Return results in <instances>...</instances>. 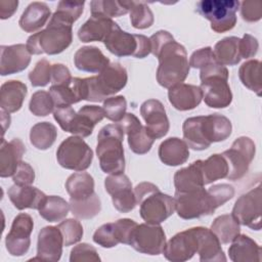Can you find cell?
Masks as SVG:
<instances>
[{
	"instance_id": "cell-1",
	"label": "cell",
	"mask_w": 262,
	"mask_h": 262,
	"mask_svg": "<svg viewBox=\"0 0 262 262\" xmlns=\"http://www.w3.org/2000/svg\"><path fill=\"white\" fill-rule=\"evenodd\" d=\"M231 130L230 120L220 114L191 117L182 126L184 141L193 150H204L213 142L227 139Z\"/></svg>"
},
{
	"instance_id": "cell-2",
	"label": "cell",
	"mask_w": 262,
	"mask_h": 262,
	"mask_svg": "<svg viewBox=\"0 0 262 262\" xmlns=\"http://www.w3.org/2000/svg\"><path fill=\"white\" fill-rule=\"evenodd\" d=\"M73 23L54 12L47 27L28 38L27 48L31 54L54 55L64 51L73 41Z\"/></svg>"
},
{
	"instance_id": "cell-3",
	"label": "cell",
	"mask_w": 262,
	"mask_h": 262,
	"mask_svg": "<svg viewBox=\"0 0 262 262\" xmlns=\"http://www.w3.org/2000/svg\"><path fill=\"white\" fill-rule=\"evenodd\" d=\"M159 60L157 81L164 88L184 82L189 74V62L183 45L172 39L166 42L155 55Z\"/></svg>"
},
{
	"instance_id": "cell-4",
	"label": "cell",
	"mask_w": 262,
	"mask_h": 262,
	"mask_svg": "<svg viewBox=\"0 0 262 262\" xmlns=\"http://www.w3.org/2000/svg\"><path fill=\"white\" fill-rule=\"evenodd\" d=\"M127 81L126 69L119 62H110L97 76L81 79L82 100L104 101L121 91L126 86Z\"/></svg>"
},
{
	"instance_id": "cell-5",
	"label": "cell",
	"mask_w": 262,
	"mask_h": 262,
	"mask_svg": "<svg viewBox=\"0 0 262 262\" xmlns=\"http://www.w3.org/2000/svg\"><path fill=\"white\" fill-rule=\"evenodd\" d=\"M140 217L149 224H161L175 212V200L151 182H141L134 188Z\"/></svg>"
},
{
	"instance_id": "cell-6",
	"label": "cell",
	"mask_w": 262,
	"mask_h": 262,
	"mask_svg": "<svg viewBox=\"0 0 262 262\" xmlns=\"http://www.w3.org/2000/svg\"><path fill=\"white\" fill-rule=\"evenodd\" d=\"M124 131L119 123L102 127L97 135L96 155L100 169L107 174H120L125 170Z\"/></svg>"
},
{
	"instance_id": "cell-7",
	"label": "cell",
	"mask_w": 262,
	"mask_h": 262,
	"mask_svg": "<svg viewBox=\"0 0 262 262\" xmlns=\"http://www.w3.org/2000/svg\"><path fill=\"white\" fill-rule=\"evenodd\" d=\"M203 99L213 108H224L232 101V93L228 84V70L218 62L211 63L200 73Z\"/></svg>"
},
{
	"instance_id": "cell-8",
	"label": "cell",
	"mask_w": 262,
	"mask_h": 262,
	"mask_svg": "<svg viewBox=\"0 0 262 262\" xmlns=\"http://www.w3.org/2000/svg\"><path fill=\"white\" fill-rule=\"evenodd\" d=\"M239 4L236 0H201L196 3V11L211 23L214 32L225 33L236 25Z\"/></svg>"
},
{
	"instance_id": "cell-9",
	"label": "cell",
	"mask_w": 262,
	"mask_h": 262,
	"mask_svg": "<svg viewBox=\"0 0 262 262\" xmlns=\"http://www.w3.org/2000/svg\"><path fill=\"white\" fill-rule=\"evenodd\" d=\"M56 160L64 169L82 172L90 167L93 151L82 137L70 136L59 144Z\"/></svg>"
},
{
	"instance_id": "cell-10",
	"label": "cell",
	"mask_w": 262,
	"mask_h": 262,
	"mask_svg": "<svg viewBox=\"0 0 262 262\" xmlns=\"http://www.w3.org/2000/svg\"><path fill=\"white\" fill-rule=\"evenodd\" d=\"M175 211L185 220L212 215L215 212L214 205L204 187L189 191H175Z\"/></svg>"
},
{
	"instance_id": "cell-11",
	"label": "cell",
	"mask_w": 262,
	"mask_h": 262,
	"mask_svg": "<svg viewBox=\"0 0 262 262\" xmlns=\"http://www.w3.org/2000/svg\"><path fill=\"white\" fill-rule=\"evenodd\" d=\"M255 152L256 146L250 137L241 136L236 138L231 147L221 154L228 165L226 178L233 181L243 178L249 170Z\"/></svg>"
},
{
	"instance_id": "cell-12",
	"label": "cell",
	"mask_w": 262,
	"mask_h": 262,
	"mask_svg": "<svg viewBox=\"0 0 262 262\" xmlns=\"http://www.w3.org/2000/svg\"><path fill=\"white\" fill-rule=\"evenodd\" d=\"M129 245L139 253L157 256L165 249L166 234L160 224H137L131 233Z\"/></svg>"
},
{
	"instance_id": "cell-13",
	"label": "cell",
	"mask_w": 262,
	"mask_h": 262,
	"mask_svg": "<svg viewBox=\"0 0 262 262\" xmlns=\"http://www.w3.org/2000/svg\"><path fill=\"white\" fill-rule=\"evenodd\" d=\"M261 186L258 185L242 194L232 209L231 215L235 220L253 230L261 229Z\"/></svg>"
},
{
	"instance_id": "cell-14",
	"label": "cell",
	"mask_w": 262,
	"mask_h": 262,
	"mask_svg": "<svg viewBox=\"0 0 262 262\" xmlns=\"http://www.w3.org/2000/svg\"><path fill=\"white\" fill-rule=\"evenodd\" d=\"M33 228V218L27 213H20L13 219L11 228L5 237L6 249L11 256L20 257L28 253Z\"/></svg>"
},
{
	"instance_id": "cell-15",
	"label": "cell",
	"mask_w": 262,
	"mask_h": 262,
	"mask_svg": "<svg viewBox=\"0 0 262 262\" xmlns=\"http://www.w3.org/2000/svg\"><path fill=\"white\" fill-rule=\"evenodd\" d=\"M137 223L129 218H122L98 227L93 234V242L102 248H114L118 244L129 245L130 236Z\"/></svg>"
},
{
	"instance_id": "cell-16",
	"label": "cell",
	"mask_w": 262,
	"mask_h": 262,
	"mask_svg": "<svg viewBox=\"0 0 262 262\" xmlns=\"http://www.w3.org/2000/svg\"><path fill=\"white\" fill-rule=\"evenodd\" d=\"M104 187L112 196L113 205L121 213H128L136 207L132 183L124 173L111 174L104 179Z\"/></svg>"
},
{
	"instance_id": "cell-17",
	"label": "cell",
	"mask_w": 262,
	"mask_h": 262,
	"mask_svg": "<svg viewBox=\"0 0 262 262\" xmlns=\"http://www.w3.org/2000/svg\"><path fill=\"white\" fill-rule=\"evenodd\" d=\"M119 125L122 127L124 133L127 134L128 144L133 152L144 155L150 150L155 139L148 134L146 127L140 123L134 114H125Z\"/></svg>"
},
{
	"instance_id": "cell-18",
	"label": "cell",
	"mask_w": 262,
	"mask_h": 262,
	"mask_svg": "<svg viewBox=\"0 0 262 262\" xmlns=\"http://www.w3.org/2000/svg\"><path fill=\"white\" fill-rule=\"evenodd\" d=\"M140 114L145 121L148 134L156 140L164 137L170 128L163 103L158 99L145 100L140 106Z\"/></svg>"
},
{
	"instance_id": "cell-19",
	"label": "cell",
	"mask_w": 262,
	"mask_h": 262,
	"mask_svg": "<svg viewBox=\"0 0 262 262\" xmlns=\"http://www.w3.org/2000/svg\"><path fill=\"white\" fill-rule=\"evenodd\" d=\"M196 238L192 228L176 233L166 243L163 254L172 262H184L193 257L196 253Z\"/></svg>"
},
{
	"instance_id": "cell-20",
	"label": "cell",
	"mask_w": 262,
	"mask_h": 262,
	"mask_svg": "<svg viewBox=\"0 0 262 262\" xmlns=\"http://www.w3.org/2000/svg\"><path fill=\"white\" fill-rule=\"evenodd\" d=\"M63 237L57 226H45L38 234L37 257L32 260L56 262L62 254Z\"/></svg>"
},
{
	"instance_id": "cell-21",
	"label": "cell",
	"mask_w": 262,
	"mask_h": 262,
	"mask_svg": "<svg viewBox=\"0 0 262 262\" xmlns=\"http://www.w3.org/2000/svg\"><path fill=\"white\" fill-rule=\"evenodd\" d=\"M0 74L13 75L28 68L31 62V53L25 44L2 45L0 47Z\"/></svg>"
},
{
	"instance_id": "cell-22",
	"label": "cell",
	"mask_w": 262,
	"mask_h": 262,
	"mask_svg": "<svg viewBox=\"0 0 262 262\" xmlns=\"http://www.w3.org/2000/svg\"><path fill=\"white\" fill-rule=\"evenodd\" d=\"M196 238V254L202 262L226 261L225 254L221 248V243L213 231L203 226L192 227Z\"/></svg>"
},
{
	"instance_id": "cell-23",
	"label": "cell",
	"mask_w": 262,
	"mask_h": 262,
	"mask_svg": "<svg viewBox=\"0 0 262 262\" xmlns=\"http://www.w3.org/2000/svg\"><path fill=\"white\" fill-rule=\"evenodd\" d=\"M138 36L137 34H130L123 31L116 24L103 43L106 49L116 56L135 57L138 49Z\"/></svg>"
},
{
	"instance_id": "cell-24",
	"label": "cell",
	"mask_w": 262,
	"mask_h": 262,
	"mask_svg": "<svg viewBox=\"0 0 262 262\" xmlns=\"http://www.w3.org/2000/svg\"><path fill=\"white\" fill-rule=\"evenodd\" d=\"M26 152V146L18 138H13L9 142L1 139L0 146V176L2 178L13 176L19 164L23 162V156Z\"/></svg>"
},
{
	"instance_id": "cell-25",
	"label": "cell",
	"mask_w": 262,
	"mask_h": 262,
	"mask_svg": "<svg viewBox=\"0 0 262 262\" xmlns=\"http://www.w3.org/2000/svg\"><path fill=\"white\" fill-rule=\"evenodd\" d=\"M168 98L172 106L184 112L195 108L203 99V92L200 86L180 83L168 91Z\"/></svg>"
},
{
	"instance_id": "cell-26",
	"label": "cell",
	"mask_w": 262,
	"mask_h": 262,
	"mask_svg": "<svg viewBox=\"0 0 262 262\" xmlns=\"http://www.w3.org/2000/svg\"><path fill=\"white\" fill-rule=\"evenodd\" d=\"M104 118V111L98 105H84L76 114L70 133L79 137H88L92 134L97 123Z\"/></svg>"
},
{
	"instance_id": "cell-27",
	"label": "cell",
	"mask_w": 262,
	"mask_h": 262,
	"mask_svg": "<svg viewBox=\"0 0 262 262\" xmlns=\"http://www.w3.org/2000/svg\"><path fill=\"white\" fill-rule=\"evenodd\" d=\"M115 23L112 18L101 15H91L79 29L78 37L84 42H103L114 29Z\"/></svg>"
},
{
	"instance_id": "cell-28",
	"label": "cell",
	"mask_w": 262,
	"mask_h": 262,
	"mask_svg": "<svg viewBox=\"0 0 262 262\" xmlns=\"http://www.w3.org/2000/svg\"><path fill=\"white\" fill-rule=\"evenodd\" d=\"M74 63L80 71L99 74L110 64V59L99 48L95 46H83L76 51Z\"/></svg>"
},
{
	"instance_id": "cell-29",
	"label": "cell",
	"mask_w": 262,
	"mask_h": 262,
	"mask_svg": "<svg viewBox=\"0 0 262 262\" xmlns=\"http://www.w3.org/2000/svg\"><path fill=\"white\" fill-rule=\"evenodd\" d=\"M46 196L43 191L31 185L13 184L8 189V198L17 210H38Z\"/></svg>"
},
{
	"instance_id": "cell-30",
	"label": "cell",
	"mask_w": 262,
	"mask_h": 262,
	"mask_svg": "<svg viewBox=\"0 0 262 262\" xmlns=\"http://www.w3.org/2000/svg\"><path fill=\"white\" fill-rule=\"evenodd\" d=\"M27 85L17 80H9L1 85L0 106L1 110L10 114L20 110L27 96Z\"/></svg>"
},
{
	"instance_id": "cell-31",
	"label": "cell",
	"mask_w": 262,
	"mask_h": 262,
	"mask_svg": "<svg viewBox=\"0 0 262 262\" xmlns=\"http://www.w3.org/2000/svg\"><path fill=\"white\" fill-rule=\"evenodd\" d=\"M228 249L229 258L233 262H260L261 248L246 234H238Z\"/></svg>"
},
{
	"instance_id": "cell-32",
	"label": "cell",
	"mask_w": 262,
	"mask_h": 262,
	"mask_svg": "<svg viewBox=\"0 0 262 262\" xmlns=\"http://www.w3.org/2000/svg\"><path fill=\"white\" fill-rule=\"evenodd\" d=\"M159 158L167 166H179L189 158V149L186 142L178 137L165 139L159 146Z\"/></svg>"
},
{
	"instance_id": "cell-33",
	"label": "cell",
	"mask_w": 262,
	"mask_h": 262,
	"mask_svg": "<svg viewBox=\"0 0 262 262\" xmlns=\"http://www.w3.org/2000/svg\"><path fill=\"white\" fill-rule=\"evenodd\" d=\"M51 15L50 8L43 2H32L23 12L18 25L27 33H35L44 27Z\"/></svg>"
},
{
	"instance_id": "cell-34",
	"label": "cell",
	"mask_w": 262,
	"mask_h": 262,
	"mask_svg": "<svg viewBox=\"0 0 262 262\" xmlns=\"http://www.w3.org/2000/svg\"><path fill=\"white\" fill-rule=\"evenodd\" d=\"M176 191H189L205 186L202 174V160L191 163L188 167L176 171L174 175Z\"/></svg>"
},
{
	"instance_id": "cell-35",
	"label": "cell",
	"mask_w": 262,
	"mask_h": 262,
	"mask_svg": "<svg viewBox=\"0 0 262 262\" xmlns=\"http://www.w3.org/2000/svg\"><path fill=\"white\" fill-rule=\"evenodd\" d=\"M49 93L56 107L77 103L82 100L81 78H73L69 84L51 85Z\"/></svg>"
},
{
	"instance_id": "cell-36",
	"label": "cell",
	"mask_w": 262,
	"mask_h": 262,
	"mask_svg": "<svg viewBox=\"0 0 262 262\" xmlns=\"http://www.w3.org/2000/svg\"><path fill=\"white\" fill-rule=\"evenodd\" d=\"M241 39L234 36L223 38L218 41L213 49V53L217 62L221 66H235L241 59Z\"/></svg>"
},
{
	"instance_id": "cell-37",
	"label": "cell",
	"mask_w": 262,
	"mask_h": 262,
	"mask_svg": "<svg viewBox=\"0 0 262 262\" xmlns=\"http://www.w3.org/2000/svg\"><path fill=\"white\" fill-rule=\"evenodd\" d=\"M66 188L71 199H84L94 193V179L87 172L74 173L67 179Z\"/></svg>"
},
{
	"instance_id": "cell-38",
	"label": "cell",
	"mask_w": 262,
	"mask_h": 262,
	"mask_svg": "<svg viewBox=\"0 0 262 262\" xmlns=\"http://www.w3.org/2000/svg\"><path fill=\"white\" fill-rule=\"evenodd\" d=\"M39 215L48 222L63 220L70 211V203L58 195L46 196L40 208Z\"/></svg>"
},
{
	"instance_id": "cell-39",
	"label": "cell",
	"mask_w": 262,
	"mask_h": 262,
	"mask_svg": "<svg viewBox=\"0 0 262 262\" xmlns=\"http://www.w3.org/2000/svg\"><path fill=\"white\" fill-rule=\"evenodd\" d=\"M211 230L221 244L226 245L231 243L239 234L241 226L232 215L224 214L214 219Z\"/></svg>"
},
{
	"instance_id": "cell-40",
	"label": "cell",
	"mask_w": 262,
	"mask_h": 262,
	"mask_svg": "<svg viewBox=\"0 0 262 262\" xmlns=\"http://www.w3.org/2000/svg\"><path fill=\"white\" fill-rule=\"evenodd\" d=\"M57 137L56 127L49 122L35 124L30 131V141L39 150H46L53 145Z\"/></svg>"
},
{
	"instance_id": "cell-41",
	"label": "cell",
	"mask_w": 262,
	"mask_h": 262,
	"mask_svg": "<svg viewBox=\"0 0 262 262\" xmlns=\"http://www.w3.org/2000/svg\"><path fill=\"white\" fill-rule=\"evenodd\" d=\"M131 1L93 0L90 2L91 15H101L107 18L125 15L130 11Z\"/></svg>"
},
{
	"instance_id": "cell-42",
	"label": "cell",
	"mask_w": 262,
	"mask_h": 262,
	"mask_svg": "<svg viewBox=\"0 0 262 262\" xmlns=\"http://www.w3.org/2000/svg\"><path fill=\"white\" fill-rule=\"evenodd\" d=\"M228 165L222 155L214 154L207 160H202V174L205 185L213 183L216 180L226 178Z\"/></svg>"
},
{
	"instance_id": "cell-43",
	"label": "cell",
	"mask_w": 262,
	"mask_h": 262,
	"mask_svg": "<svg viewBox=\"0 0 262 262\" xmlns=\"http://www.w3.org/2000/svg\"><path fill=\"white\" fill-rule=\"evenodd\" d=\"M70 210L76 218L91 219L99 214L101 202L95 192L84 199H70Z\"/></svg>"
},
{
	"instance_id": "cell-44",
	"label": "cell",
	"mask_w": 262,
	"mask_h": 262,
	"mask_svg": "<svg viewBox=\"0 0 262 262\" xmlns=\"http://www.w3.org/2000/svg\"><path fill=\"white\" fill-rule=\"evenodd\" d=\"M261 62L257 59H251L244 62L238 70V77L244 86L254 91L258 96L261 95L262 84L260 76Z\"/></svg>"
},
{
	"instance_id": "cell-45",
	"label": "cell",
	"mask_w": 262,
	"mask_h": 262,
	"mask_svg": "<svg viewBox=\"0 0 262 262\" xmlns=\"http://www.w3.org/2000/svg\"><path fill=\"white\" fill-rule=\"evenodd\" d=\"M130 21L133 28L143 30L152 26L154 13L150 8L142 1H131Z\"/></svg>"
},
{
	"instance_id": "cell-46",
	"label": "cell",
	"mask_w": 262,
	"mask_h": 262,
	"mask_svg": "<svg viewBox=\"0 0 262 262\" xmlns=\"http://www.w3.org/2000/svg\"><path fill=\"white\" fill-rule=\"evenodd\" d=\"M54 101L49 92L44 90H39L33 93L29 108L30 112L37 117H46L52 112H54Z\"/></svg>"
},
{
	"instance_id": "cell-47",
	"label": "cell",
	"mask_w": 262,
	"mask_h": 262,
	"mask_svg": "<svg viewBox=\"0 0 262 262\" xmlns=\"http://www.w3.org/2000/svg\"><path fill=\"white\" fill-rule=\"evenodd\" d=\"M104 117L110 121L119 123L125 116L127 110V101L123 95L112 96L103 101Z\"/></svg>"
},
{
	"instance_id": "cell-48",
	"label": "cell",
	"mask_w": 262,
	"mask_h": 262,
	"mask_svg": "<svg viewBox=\"0 0 262 262\" xmlns=\"http://www.w3.org/2000/svg\"><path fill=\"white\" fill-rule=\"evenodd\" d=\"M57 227L62 234L63 245L66 247L75 245L80 242L84 233L82 224L76 219H67L61 221Z\"/></svg>"
},
{
	"instance_id": "cell-49",
	"label": "cell",
	"mask_w": 262,
	"mask_h": 262,
	"mask_svg": "<svg viewBox=\"0 0 262 262\" xmlns=\"http://www.w3.org/2000/svg\"><path fill=\"white\" fill-rule=\"evenodd\" d=\"M51 66L45 58L36 63L35 68L29 73V79L33 87H44L51 82Z\"/></svg>"
},
{
	"instance_id": "cell-50",
	"label": "cell",
	"mask_w": 262,
	"mask_h": 262,
	"mask_svg": "<svg viewBox=\"0 0 262 262\" xmlns=\"http://www.w3.org/2000/svg\"><path fill=\"white\" fill-rule=\"evenodd\" d=\"M71 262H99L100 257L94 247L82 243L75 246L70 255Z\"/></svg>"
},
{
	"instance_id": "cell-51",
	"label": "cell",
	"mask_w": 262,
	"mask_h": 262,
	"mask_svg": "<svg viewBox=\"0 0 262 262\" xmlns=\"http://www.w3.org/2000/svg\"><path fill=\"white\" fill-rule=\"evenodd\" d=\"M207 190L215 209L224 205L226 202L231 200L234 195L233 186L227 183L214 184Z\"/></svg>"
},
{
	"instance_id": "cell-52",
	"label": "cell",
	"mask_w": 262,
	"mask_h": 262,
	"mask_svg": "<svg viewBox=\"0 0 262 262\" xmlns=\"http://www.w3.org/2000/svg\"><path fill=\"white\" fill-rule=\"evenodd\" d=\"M84 4H85L84 1L76 2V1L62 0V1H59L55 11L74 24L83 13Z\"/></svg>"
},
{
	"instance_id": "cell-53",
	"label": "cell",
	"mask_w": 262,
	"mask_h": 262,
	"mask_svg": "<svg viewBox=\"0 0 262 262\" xmlns=\"http://www.w3.org/2000/svg\"><path fill=\"white\" fill-rule=\"evenodd\" d=\"M217 62L213 49L211 47H204L199 50H195L189 59V67L193 69H204L205 67Z\"/></svg>"
},
{
	"instance_id": "cell-54",
	"label": "cell",
	"mask_w": 262,
	"mask_h": 262,
	"mask_svg": "<svg viewBox=\"0 0 262 262\" xmlns=\"http://www.w3.org/2000/svg\"><path fill=\"white\" fill-rule=\"evenodd\" d=\"M241 15L249 23L258 21L262 17V3L258 0L243 1L241 4Z\"/></svg>"
},
{
	"instance_id": "cell-55",
	"label": "cell",
	"mask_w": 262,
	"mask_h": 262,
	"mask_svg": "<svg viewBox=\"0 0 262 262\" xmlns=\"http://www.w3.org/2000/svg\"><path fill=\"white\" fill-rule=\"evenodd\" d=\"M76 114L77 113L71 105L58 106L53 112V118L63 131L70 132V129Z\"/></svg>"
},
{
	"instance_id": "cell-56",
	"label": "cell",
	"mask_w": 262,
	"mask_h": 262,
	"mask_svg": "<svg viewBox=\"0 0 262 262\" xmlns=\"http://www.w3.org/2000/svg\"><path fill=\"white\" fill-rule=\"evenodd\" d=\"M14 184L32 185L35 180V172L32 166L27 162H21L12 176Z\"/></svg>"
},
{
	"instance_id": "cell-57",
	"label": "cell",
	"mask_w": 262,
	"mask_h": 262,
	"mask_svg": "<svg viewBox=\"0 0 262 262\" xmlns=\"http://www.w3.org/2000/svg\"><path fill=\"white\" fill-rule=\"evenodd\" d=\"M239 48L242 58L247 59L250 57H254L257 54L259 43L254 36L250 34H245L239 41Z\"/></svg>"
},
{
	"instance_id": "cell-58",
	"label": "cell",
	"mask_w": 262,
	"mask_h": 262,
	"mask_svg": "<svg viewBox=\"0 0 262 262\" xmlns=\"http://www.w3.org/2000/svg\"><path fill=\"white\" fill-rule=\"evenodd\" d=\"M73 77L70 70L61 63L51 66V83L52 85H63L71 83Z\"/></svg>"
},
{
	"instance_id": "cell-59",
	"label": "cell",
	"mask_w": 262,
	"mask_h": 262,
	"mask_svg": "<svg viewBox=\"0 0 262 262\" xmlns=\"http://www.w3.org/2000/svg\"><path fill=\"white\" fill-rule=\"evenodd\" d=\"M17 0H1L0 1V17L1 19L9 18L17 9Z\"/></svg>"
}]
</instances>
